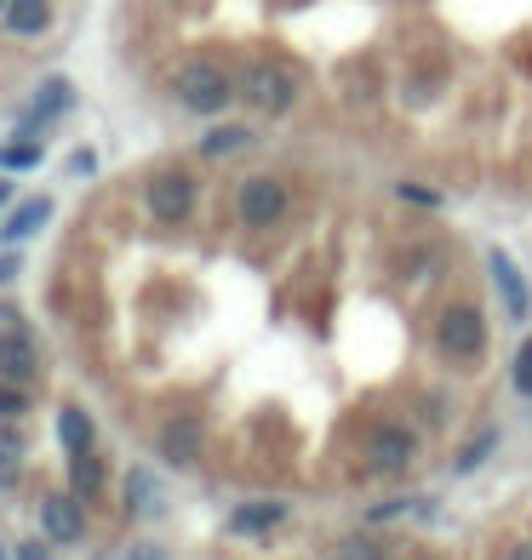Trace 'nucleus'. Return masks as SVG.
<instances>
[{"label":"nucleus","instance_id":"obj_1","mask_svg":"<svg viewBox=\"0 0 532 560\" xmlns=\"http://www.w3.org/2000/svg\"><path fill=\"white\" fill-rule=\"evenodd\" d=\"M436 343L452 361H481V349H487V320H481L475 303H447L441 320H436Z\"/></svg>","mask_w":532,"mask_h":560},{"label":"nucleus","instance_id":"obj_2","mask_svg":"<svg viewBox=\"0 0 532 560\" xmlns=\"http://www.w3.org/2000/svg\"><path fill=\"white\" fill-rule=\"evenodd\" d=\"M241 97L258 115H287L292 97H298V81H292V69H281V63H252L241 74Z\"/></svg>","mask_w":532,"mask_h":560},{"label":"nucleus","instance_id":"obj_3","mask_svg":"<svg viewBox=\"0 0 532 560\" xmlns=\"http://www.w3.org/2000/svg\"><path fill=\"white\" fill-rule=\"evenodd\" d=\"M235 92L241 86L223 69H212V63H184V69H177V97H184L195 115H218Z\"/></svg>","mask_w":532,"mask_h":560},{"label":"nucleus","instance_id":"obj_4","mask_svg":"<svg viewBox=\"0 0 532 560\" xmlns=\"http://www.w3.org/2000/svg\"><path fill=\"white\" fill-rule=\"evenodd\" d=\"M149 218H161V223L195 218V184H189V172H161L155 184H149Z\"/></svg>","mask_w":532,"mask_h":560},{"label":"nucleus","instance_id":"obj_5","mask_svg":"<svg viewBox=\"0 0 532 560\" xmlns=\"http://www.w3.org/2000/svg\"><path fill=\"white\" fill-rule=\"evenodd\" d=\"M69 104H74V92H69L63 74L41 81V86H35V97H30V104H23V115H18V132H23V138H41V132H46V120L63 115Z\"/></svg>","mask_w":532,"mask_h":560},{"label":"nucleus","instance_id":"obj_6","mask_svg":"<svg viewBox=\"0 0 532 560\" xmlns=\"http://www.w3.org/2000/svg\"><path fill=\"white\" fill-rule=\"evenodd\" d=\"M241 218L252 229H269V223H281L287 218V189L281 184H269V177H252V184H241Z\"/></svg>","mask_w":532,"mask_h":560},{"label":"nucleus","instance_id":"obj_7","mask_svg":"<svg viewBox=\"0 0 532 560\" xmlns=\"http://www.w3.org/2000/svg\"><path fill=\"white\" fill-rule=\"evenodd\" d=\"M41 532H46V538H53V544H81L86 538V509L81 503H74V498H46L41 503Z\"/></svg>","mask_w":532,"mask_h":560},{"label":"nucleus","instance_id":"obj_8","mask_svg":"<svg viewBox=\"0 0 532 560\" xmlns=\"http://www.w3.org/2000/svg\"><path fill=\"white\" fill-rule=\"evenodd\" d=\"M35 366H41L35 338L23 332V326H7V332H0V377H7V384H30Z\"/></svg>","mask_w":532,"mask_h":560},{"label":"nucleus","instance_id":"obj_9","mask_svg":"<svg viewBox=\"0 0 532 560\" xmlns=\"http://www.w3.org/2000/svg\"><path fill=\"white\" fill-rule=\"evenodd\" d=\"M487 269H493V280H498V298H504V310H510L516 320H527V315H532V287H527V280L516 275V264H510V258H504V252L493 246V252H487Z\"/></svg>","mask_w":532,"mask_h":560},{"label":"nucleus","instance_id":"obj_10","mask_svg":"<svg viewBox=\"0 0 532 560\" xmlns=\"http://www.w3.org/2000/svg\"><path fill=\"white\" fill-rule=\"evenodd\" d=\"M161 457L177 469H189L195 457H200V418H172L161 429Z\"/></svg>","mask_w":532,"mask_h":560},{"label":"nucleus","instance_id":"obj_11","mask_svg":"<svg viewBox=\"0 0 532 560\" xmlns=\"http://www.w3.org/2000/svg\"><path fill=\"white\" fill-rule=\"evenodd\" d=\"M367 457H372V469L401 475V469L413 464V435H407V429H378L372 446H367Z\"/></svg>","mask_w":532,"mask_h":560},{"label":"nucleus","instance_id":"obj_12","mask_svg":"<svg viewBox=\"0 0 532 560\" xmlns=\"http://www.w3.org/2000/svg\"><path fill=\"white\" fill-rule=\"evenodd\" d=\"M46 218H53V200H46V195H30L23 207H12L7 223H0V241H7V246L30 241V235H41V229H46Z\"/></svg>","mask_w":532,"mask_h":560},{"label":"nucleus","instance_id":"obj_13","mask_svg":"<svg viewBox=\"0 0 532 560\" xmlns=\"http://www.w3.org/2000/svg\"><path fill=\"white\" fill-rule=\"evenodd\" d=\"M275 526H287V503H246L230 515V538H264Z\"/></svg>","mask_w":532,"mask_h":560},{"label":"nucleus","instance_id":"obj_14","mask_svg":"<svg viewBox=\"0 0 532 560\" xmlns=\"http://www.w3.org/2000/svg\"><path fill=\"white\" fill-rule=\"evenodd\" d=\"M7 30L23 35V40H35V35L53 30V7H46V0H12V7H7Z\"/></svg>","mask_w":532,"mask_h":560},{"label":"nucleus","instance_id":"obj_15","mask_svg":"<svg viewBox=\"0 0 532 560\" xmlns=\"http://www.w3.org/2000/svg\"><path fill=\"white\" fill-rule=\"evenodd\" d=\"M58 441H63L69 457H86L92 452V418L81 412V406H63V412H58Z\"/></svg>","mask_w":532,"mask_h":560},{"label":"nucleus","instance_id":"obj_16","mask_svg":"<svg viewBox=\"0 0 532 560\" xmlns=\"http://www.w3.org/2000/svg\"><path fill=\"white\" fill-rule=\"evenodd\" d=\"M252 132L246 126H218V132L200 138V161H223V155H235V149H246Z\"/></svg>","mask_w":532,"mask_h":560},{"label":"nucleus","instance_id":"obj_17","mask_svg":"<svg viewBox=\"0 0 532 560\" xmlns=\"http://www.w3.org/2000/svg\"><path fill=\"white\" fill-rule=\"evenodd\" d=\"M126 509H132V515L161 509V487H155V475H149V469H132V475H126Z\"/></svg>","mask_w":532,"mask_h":560},{"label":"nucleus","instance_id":"obj_18","mask_svg":"<svg viewBox=\"0 0 532 560\" xmlns=\"http://www.w3.org/2000/svg\"><path fill=\"white\" fill-rule=\"evenodd\" d=\"M104 480H109V475H104V464H97L92 452H86V457H74V475H69V487L81 492V498H97V492H104Z\"/></svg>","mask_w":532,"mask_h":560},{"label":"nucleus","instance_id":"obj_19","mask_svg":"<svg viewBox=\"0 0 532 560\" xmlns=\"http://www.w3.org/2000/svg\"><path fill=\"white\" fill-rule=\"evenodd\" d=\"M493 446H498V435H481V441H470V452L459 457V475H470L475 464H487V452H493Z\"/></svg>","mask_w":532,"mask_h":560},{"label":"nucleus","instance_id":"obj_20","mask_svg":"<svg viewBox=\"0 0 532 560\" xmlns=\"http://www.w3.org/2000/svg\"><path fill=\"white\" fill-rule=\"evenodd\" d=\"M23 412H30V400L18 395V384H7L0 389V418H23Z\"/></svg>","mask_w":532,"mask_h":560},{"label":"nucleus","instance_id":"obj_21","mask_svg":"<svg viewBox=\"0 0 532 560\" xmlns=\"http://www.w3.org/2000/svg\"><path fill=\"white\" fill-rule=\"evenodd\" d=\"M516 389L532 395V343H521V354H516Z\"/></svg>","mask_w":532,"mask_h":560},{"label":"nucleus","instance_id":"obj_22","mask_svg":"<svg viewBox=\"0 0 532 560\" xmlns=\"http://www.w3.org/2000/svg\"><path fill=\"white\" fill-rule=\"evenodd\" d=\"M35 161H41L35 143H12V149H7V166H12V172H18V166H35Z\"/></svg>","mask_w":532,"mask_h":560},{"label":"nucleus","instance_id":"obj_23","mask_svg":"<svg viewBox=\"0 0 532 560\" xmlns=\"http://www.w3.org/2000/svg\"><path fill=\"white\" fill-rule=\"evenodd\" d=\"M69 172H74V177H92V172H97V155H92V149H74V155H69Z\"/></svg>","mask_w":532,"mask_h":560},{"label":"nucleus","instance_id":"obj_24","mask_svg":"<svg viewBox=\"0 0 532 560\" xmlns=\"http://www.w3.org/2000/svg\"><path fill=\"white\" fill-rule=\"evenodd\" d=\"M401 195H407V200H413V207H429V212H436V207H441V195H436V189H418V184H407V189H401Z\"/></svg>","mask_w":532,"mask_h":560},{"label":"nucleus","instance_id":"obj_25","mask_svg":"<svg viewBox=\"0 0 532 560\" xmlns=\"http://www.w3.org/2000/svg\"><path fill=\"white\" fill-rule=\"evenodd\" d=\"M18 269H23L18 252H0V287H7V280H18Z\"/></svg>","mask_w":532,"mask_h":560},{"label":"nucleus","instance_id":"obj_26","mask_svg":"<svg viewBox=\"0 0 532 560\" xmlns=\"http://www.w3.org/2000/svg\"><path fill=\"white\" fill-rule=\"evenodd\" d=\"M126 560H172L161 544H132V555H126Z\"/></svg>","mask_w":532,"mask_h":560},{"label":"nucleus","instance_id":"obj_27","mask_svg":"<svg viewBox=\"0 0 532 560\" xmlns=\"http://www.w3.org/2000/svg\"><path fill=\"white\" fill-rule=\"evenodd\" d=\"M18 560H46V555H41V549H30V544H23V549H18Z\"/></svg>","mask_w":532,"mask_h":560},{"label":"nucleus","instance_id":"obj_28","mask_svg":"<svg viewBox=\"0 0 532 560\" xmlns=\"http://www.w3.org/2000/svg\"><path fill=\"white\" fill-rule=\"evenodd\" d=\"M7 200H12V184H0V207H7Z\"/></svg>","mask_w":532,"mask_h":560},{"label":"nucleus","instance_id":"obj_29","mask_svg":"<svg viewBox=\"0 0 532 560\" xmlns=\"http://www.w3.org/2000/svg\"><path fill=\"white\" fill-rule=\"evenodd\" d=\"M0 560H12V555H7V544H0Z\"/></svg>","mask_w":532,"mask_h":560},{"label":"nucleus","instance_id":"obj_30","mask_svg":"<svg viewBox=\"0 0 532 560\" xmlns=\"http://www.w3.org/2000/svg\"><path fill=\"white\" fill-rule=\"evenodd\" d=\"M0 166H7V149H0Z\"/></svg>","mask_w":532,"mask_h":560},{"label":"nucleus","instance_id":"obj_31","mask_svg":"<svg viewBox=\"0 0 532 560\" xmlns=\"http://www.w3.org/2000/svg\"><path fill=\"white\" fill-rule=\"evenodd\" d=\"M7 7H12V0H0V12H7Z\"/></svg>","mask_w":532,"mask_h":560}]
</instances>
